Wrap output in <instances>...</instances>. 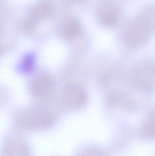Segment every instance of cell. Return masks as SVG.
Returning a JSON list of instances; mask_svg holds the SVG:
<instances>
[{
	"mask_svg": "<svg viewBox=\"0 0 155 156\" xmlns=\"http://www.w3.org/2000/svg\"><path fill=\"white\" fill-rule=\"evenodd\" d=\"M151 31V24L142 17L128 26L125 34L126 40L132 45L141 44L149 37Z\"/></svg>",
	"mask_w": 155,
	"mask_h": 156,
	"instance_id": "cell-1",
	"label": "cell"
},
{
	"mask_svg": "<svg viewBox=\"0 0 155 156\" xmlns=\"http://www.w3.org/2000/svg\"><path fill=\"white\" fill-rule=\"evenodd\" d=\"M3 156H32L29 146L24 139L14 136L5 143Z\"/></svg>",
	"mask_w": 155,
	"mask_h": 156,
	"instance_id": "cell-2",
	"label": "cell"
},
{
	"mask_svg": "<svg viewBox=\"0 0 155 156\" xmlns=\"http://www.w3.org/2000/svg\"><path fill=\"white\" fill-rule=\"evenodd\" d=\"M54 118L47 114L32 115L23 116L20 120L22 126L29 130H41L51 126Z\"/></svg>",
	"mask_w": 155,
	"mask_h": 156,
	"instance_id": "cell-3",
	"label": "cell"
},
{
	"mask_svg": "<svg viewBox=\"0 0 155 156\" xmlns=\"http://www.w3.org/2000/svg\"><path fill=\"white\" fill-rule=\"evenodd\" d=\"M52 10V4L49 0L40 1L33 10V17L35 19H42L50 15Z\"/></svg>",
	"mask_w": 155,
	"mask_h": 156,
	"instance_id": "cell-4",
	"label": "cell"
},
{
	"mask_svg": "<svg viewBox=\"0 0 155 156\" xmlns=\"http://www.w3.org/2000/svg\"><path fill=\"white\" fill-rule=\"evenodd\" d=\"M118 18L117 11L111 6L104 7L100 14V19L102 23L106 26H112L115 24Z\"/></svg>",
	"mask_w": 155,
	"mask_h": 156,
	"instance_id": "cell-5",
	"label": "cell"
},
{
	"mask_svg": "<svg viewBox=\"0 0 155 156\" xmlns=\"http://www.w3.org/2000/svg\"><path fill=\"white\" fill-rule=\"evenodd\" d=\"M64 33L68 37L76 35L79 31V25L74 19H68L65 22L63 25Z\"/></svg>",
	"mask_w": 155,
	"mask_h": 156,
	"instance_id": "cell-6",
	"label": "cell"
},
{
	"mask_svg": "<svg viewBox=\"0 0 155 156\" xmlns=\"http://www.w3.org/2000/svg\"><path fill=\"white\" fill-rule=\"evenodd\" d=\"M144 134L150 138H155V114L147 121L144 129Z\"/></svg>",
	"mask_w": 155,
	"mask_h": 156,
	"instance_id": "cell-7",
	"label": "cell"
},
{
	"mask_svg": "<svg viewBox=\"0 0 155 156\" xmlns=\"http://www.w3.org/2000/svg\"><path fill=\"white\" fill-rule=\"evenodd\" d=\"M76 156H104L102 152L93 147H88L82 149Z\"/></svg>",
	"mask_w": 155,
	"mask_h": 156,
	"instance_id": "cell-8",
	"label": "cell"
}]
</instances>
